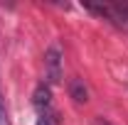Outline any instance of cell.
<instances>
[{
    "instance_id": "1",
    "label": "cell",
    "mask_w": 128,
    "mask_h": 125,
    "mask_svg": "<svg viewBox=\"0 0 128 125\" xmlns=\"http://www.w3.org/2000/svg\"><path fill=\"white\" fill-rule=\"evenodd\" d=\"M44 69H47V81L59 83L62 81V52L57 47H49L44 54Z\"/></svg>"
},
{
    "instance_id": "2",
    "label": "cell",
    "mask_w": 128,
    "mask_h": 125,
    "mask_svg": "<svg viewBox=\"0 0 128 125\" xmlns=\"http://www.w3.org/2000/svg\"><path fill=\"white\" fill-rule=\"evenodd\" d=\"M32 103H34V108H37V113H40L42 118H47V113L52 110V91H49L47 83H40V86L34 88Z\"/></svg>"
},
{
    "instance_id": "3",
    "label": "cell",
    "mask_w": 128,
    "mask_h": 125,
    "mask_svg": "<svg viewBox=\"0 0 128 125\" xmlns=\"http://www.w3.org/2000/svg\"><path fill=\"white\" fill-rule=\"evenodd\" d=\"M69 96H72L76 103H86L89 93H86V86H84L81 78H72V81H69Z\"/></svg>"
},
{
    "instance_id": "4",
    "label": "cell",
    "mask_w": 128,
    "mask_h": 125,
    "mask_svg": "<svg viewBox=\"0 0 128 125\" xmlns=\"http://www.w3.org/2000/svg\"><path fill=\"white\" fill-rule=\"evenodd\" d=\"M0 125H10V118H8V108H5L2 96H0Z\"/></svg>"
},
{
    "instance_id": "5",
    "label": "cell",
    "mask_w": 128,
    "mask_h": 125,
    "mask_svg": "<svg viewBox=\"0 0 128 125\" xmlns=\"http://www.w3.org/2000/svg\"><path fill=\"white\" fill-rule=\"evenodd\" d=\"M37 125H52V123H49V118H40V120H37Z\"/></svg>"
}]
</instances>
